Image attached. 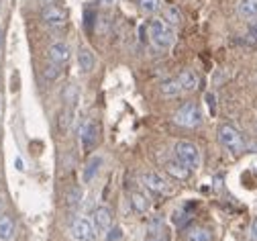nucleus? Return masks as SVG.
I'll use <instances>...</instances> for the list:
<instances>
[{"instance_id":"a878e982","label":"nucleus","mask_w":257,"mask_h":241,"mask_svg":"<svg viewBox=\"0 0 257 241\" xmlns=\"http://www.w3.org/2000/svg\"><path fill=\"white\" fill-rule=\"evenodd\" d=\"M122 237V231L118 229V227H114V229H110L108 227V235H106V241H118Z\"/></svg>"},{"instance_id":"0eeeda50","label":"nucleus","mask_w":257,"mask_h":241,"mask_svg":"<svg viewBox=\"0 0 257 241\" xmlns=\"http://www.w3.org/2000/svg\"><path fill=\"white\" fill-rule=\"evenodd\" d=\"M72 235L76 241H92L94 239V225L88 221V219H76L72 223Z\"/></svg>"},{"instance_id":"5701e85b","label":"nucleus","mask_w":257,"mask_h":241,"mask_svg":"<svg viewBox=\"0 0 257 241\" xmlns=\"http://www.w3.org/2000/svg\"><path fill=\"white\" fill-rule=\"evenodd\" d=\"M43 76L49 80V82H53V80H57L59 76H61V67L57 65V63H49V65H45V70H43Z\"/></svg>"},{"instance_id":"7c9ffc66","label":"nucleus","mask_w":257,"mask_h":241,"mask_svg":"<svg viewBox=\"0 0 257 241\" xmlns=\"http://www.w3.org/2000/svg\"><path fill=\"white\" fill-rule=\"evenodd\" d=\"M96 3H98V5H102V7H110V5L114 3V0H96Z\"/></svg>"},{"instance_id":"f03ea898","label":"nucleus","mask_w":257,"mask_h":241,"mask_svg":"<svg viewBox=\"0 0 257 241\" xmlns=\"http://www.w3.org/2000/svg\"><path fill=\"white\" fill-rule=\"evenodd\" d=\"M218 141L224 149H229L231 153H241L245 149L243 135L233 127V125H220L218 127Z\"/></svg>"},{"instance_id":"7ed1b4c3","label":"nucleus","mask_w":257,"mask_h":241,"mask_svg":"<svg viewBox=\"0 0 257 241\" xmlns=\"http://www.w3.org/2000/svg\"><path fill=\"white\" fill-rule=\"evenodd\" d=\"M174 121L182 127H198L202 123V113L198 109L196 102H184V105L178 109V113L174 115Z\"/></svg>"},{"instance_id":"6e6552de","label":"nucleus","mask_w":257,"mask_h":241,"mask_svg":"<svg viewBox=\"0 0 257 241\" xmlns=\"http://www.w3.org/2000/svg\"><path fill=\"white\" fill-rule=\"evenodd\" d=\"M80 139H82V145L86 151H90L94 145H96V139H98V129H96L94 121L86 119L80 127Z\"/></svg>"},{"instance_id":"c756f323","label":"nucleus","mask_w":257,"mask_h":241,"mask_svg":"<svg viewBox=\"0 0 257 241\" xmlns=\"http://www.w3.org/2000/svg\"><path fill=\"white\" fill-rule=\"evenodd\" d=\"M251 241H257V219L253 221V225H251Z\"/></svg>"},{"instance_id":"f3484780","label":"nucleus","mask_w":257,"mask_h":241,"mask_svg":"<svg viewBox=\"0 0 257 241\" xmlns=\"http://www.w3.org/2000/svg\"><path fill=\"white\" fill-rule=\"evenodd\" d=\"M186 241H212V231L208 227H192L186 235Z\"/></svg>"},{"instance_id":"aec40b11","label":"nucleus","mask_w":257,"mask_h":241,"mask_svg":"<svg viewBox=\"0 0 257 241\" xmlns=\"http://www.w3.org/2000/svg\"><path fill=\"white\" fill-rule=\"evenodd\" d=\"M159 90H162V94H164V96L172 98V96H178L184 88H182V84H180V82H178V78H176V80H166L162 86H159Z\"/></svg>"},{"instance_id":"c85d7f7f","label":"nucleus","mask_w":257,"mask_h":241,"mask_svg":"<svg viewBox=\"0 0 257 241\" xmlns=\"http://www.w3.org/2000/svg\"><path fill=\"white\" fill-rule=\"evenodd\" d=\"M206 105H208V109H210V113L214 115V94H206Z\"/></svg>"},{"instance_id":"393cba45","label":"nucleus","mask_w":257,"mask_h":241,"mask_svg":"<svg viewBox=\"0 0 257 241\" xmlns=\"http://www.w3.org/2000/svg\"><path fill=\"white\" fill-rule=\"evenodd\" d=\"M188 219H190V217H188L184 211H176V213H174V223H176L178 227H182V225H184Z\"/></svg>"},{"instance_id":"2f4dec72","label":"nucleus","mask_w":257,"mask_h":241,"mask_svg":"<svg viewBox=\"0 0 257 241\" xmlns=\"http://www.w3.org/2000/svg\"><path fill=\"white\" fill-rule=\"evenodd\" d=\"M0 47H3V29H0Z\"/></svg>"},{"instance_id":"9d476101","label":"nucleus","mask_w":257,"mask_h":241,"mask_svg":"<svg viewBox=\"0 0 257 241\" xmlns=\"http://www.w3.org/2000/svg\"><path fill=\"white\" fill-rule=\"evenodd\" d=\"M47 55H49V61H53V63H57V65H63V63L70 59V45L63 43V41L53 43V45L49 47Z\"/></svg>"},{"instance_id":"423d86ee","label":"nucleus","mask_w":257,"mask_h":241,"mask_svg":"<svg viewBox=\"0 0 257 241\" xmlns=\"http://www.w3.org/2000/svg\"><path fill=\"white\" fill-rule=\"evenodd\" d=\"M145 241H170L168 239V231H166V223L162 215H155L147 221V229H145Z\"/></svg>"},{"instance_id":"412c9836","label":"nucleus","mask_w":257,"mask_h":241,"mask_svg":"<svg viewBox=\"0 0 257 241\" xmlns=\"http://www.w3.org/2000/svg\"><path fill=\"white\" fill-rule=\"evenodd\" d=\"M164 21L172 27H180L182 23V13L178 11V7H166L164 9Z\"/></svg>"},{"instance_id":"cd10ccee","label":"nucleus","mask_w":257,"mask_h":241,"mask_svg":"<svg viewBox=\"0 0 257 241\" xmlns=\"http://www.w3.org/2000/svg\"><path fill=\"white\" fill-rule=\"evenodd\" d=\"M247 37H249V41H251V43H257V23L249 29V35H247Z\"/></svg>"},{"instance_id":"473e14b6","label":"nucleus","mask_w":257,"mask_h":241,"mask_svg":"<svg viewBox=\"0 0 257 241\" xmlns=\"http://www.w3.org/2000/svg\"><path fill=\"white\" fill-rule=\"evenodd\" d=\"M0 206H3V200H0Z\"/></svg>"},{"instance_id":"4be33fe9","label":"nucleus","mask_w":257,"mask_h":241,"mask_svg":"<svg viewBox=\"0 0 257 241\" xmlns=\"http://www.w3.org/2000/svg\"><path fill=\"white\" fill-rule=\"evenodd\" d=\"M139 7L145 15H153L162 9V0H139Z\"/></svg>"},{"instance_id":"f8f14e48","label":"nucleus","mask_w":257,"mask_h":241,"mask_svg":"<svg viewBox=\"0 0 257 241\" xmlns=\"http://www.w3.org/2000/svg\"><path fill=\"white\" fill-rule=\"evenodd\" d=\"M166 172H168L172 178H176V180H188L190 174H192V168H188L186 164H182L180 159H176V162H168L166 164Z\"/></svg>"},{"instance_id":"1a4fd4ad","label":"nucleus","mask_w":257,"mask_h":241,"mask_svg":"<svg viewBox=\"0 0 257 241\" xmlns=\"http://www.w3.org/2000/svg\"><path fill=\"white\" fill-rule=\"evenodd\" d=\"M141 182H143V186L145 188H149L151 192H155V194H166L168 190H170V186H168V182L159 176V174H155V172H145V174L141 176Z\"/></svg>"},{"instance_id":"b1692460","label":"nucleus","mask_w":257,"mask_h":241,"mask_svg":"<svg viewBox=\"0 0 257 241\" xmlns=\"http://www.w3.org/2000/svg\"><path fill=\"white\" fill-rule=\"evenodd\" d=\"M72 117H74V111H72V107L70 109H66L61 115H59V129L61 131H66L68 127H70V121H72Z\"/></svg>"},{"instance_id":"39448f33","label":"nucleus","mask_w":257,"mask_h":241,"mask_svg":"<svg viewBox=\"0 0 257 241\" xmlns=\"http://www.w3.org/2000/svg\"><path fill=\"white\" fill-rule=\"evenodd\" d=\"M41 21L51 29H59L68 23V11L59 5H45L41 9Z\"/></svg>"},{"instance_id":"bb28decb","label":"nucleus","mask_w":257,"mask_h":241,"mask_svg":"<svg viewBox=\"0 0 257 241\" xmlns=\"http://www.w3.org/2000/svg\"><path fill=\"white\" fill-rule=\"evenodd\" d=\"M80 198H82V192L80 190H74V192H70V206H76L78 202H80Z\"/></svg>"},{"instance_id":"4468645a","label":"nucleus","mask_w":257,"mask_h":241,"mask_svg":"<svg viewBox=\"0 0 257 241\" xmlns=\"http://www.w3.org/2000/svg\"><path fill=\"white\" fill-rule=\"evenodd\" d=\"M78 67L82 74H90L94 70V53L88 47H82L78 51Z\"/></svg>"},{"instance_id":"20e7f679","label":"nucleus","mask_w":257,"mask_h":241,"mask_svg":"<svg viewBox=\"0 0 257 241\" xmlns=\"http://www.w3.org/2000/svg\"><path fill=\"white\" fill-rule=\"evenodd\" d=\"M174 153H176V159H180L182 164H186L188 168L196 170L200 166V151L194 143L190 141H178L174 145Z\"/></svg>"},{"instance_id":"ddd939ff","label":"nucleus","mask_w":257,"mask_h":241,"mask_svg":"<svg viewBox=\"0 0 257 241\" xmlns=\"http://www.w3.org/2000/svg\"><path fill=\"white\" fill-rule=\"evenodd\" d=\"M178 82L182 84V88L184 90H198V86H200V76L194 72V70H184V72H180V76H178Z\"/></svg>"},{"instance_id":"9b49d317","label":"nucleus","mask_w":257,"mask_h":241,"mask_svg":"<svg viewBox=\"0 0 257 241\" xmlns=\"http://www.w3.org/2000/svg\"><path fill=\"white\" fill-rule=\"evenodd\" d=\"M92 217H94V227L100 231H108V227L112 225V213L108 206H98Z\"/></svg>"},{"instance_id":"dca6fc26","label":"nucleus","mask_w":257,"mask_h":241,"mask_svg":"<svg viewBox=\"0 0 257 241\" xmlns=\"http://www.w3.org/2000/svg\"><path fill=\"white\" fill-rule=\"evenodd\" d=\"M131 206H133V211H135L137 215H145V213L149 211L151 202H149V198H147L145 194L133 192V194H131Z\"/></svg>"},{"instance_id":"6ab92c4d","label":"nucleus","mask_w":257,"mask_h":241,"mask_svg":"<svg viewBox=\"0 0 257 241\" xmlns=\"http://www.w3.org/2000/svg\"><path fill=\"white\" fill-rule=\"evenodd\" d=\"M100 166H102V157H100V155H96V157H92V159L88 162L86 170H84V182H92V180H94V176H96V174H98V170H100Z\"/></svg>"},{"instance_id":"f257e3e1","label":"nucleus","mask_w":257,"mask_h":241,"mask_svg":"<svg viewBox=\"0 0 257 241\" xmlns=\"http://www.w3.org/2000/svg\"><path fill=\"white\" fill-rule=\"evenodd\" d=\"M147 33H149V39L151 43L157 47V49H168L174 45L176 41V33H174V27L168 25L166 21L162 19H153L147 27Z\"/></svg>"},{"instance_id":"a211bd4d","label":"nucleus","mask_w":257,"mask_h":241,"mask_svg":"<svg viewBox=\"0 0 257 241\" xmlns=\"http://www.w3.org/2000/svg\"><path fill=\"white\" fill-rule=\"evenodd\" d=\"M15 235V223L9 215L0 217V241H11Z\"/></svg>"},{"instance_id":"2eb2a0df","label":"nucleus","mask_w":257,"mask_h":241,"mask_svg":"<svg viewBox=\"0 0 257 241\" xmlns=\"http://www.w3.org/2000/svg\"><path fill=\"white\" fill-rule=\"evenodd\" d=\"M237 13L243 19H257V0H237Z\"/></svg>"}]
</instances>
